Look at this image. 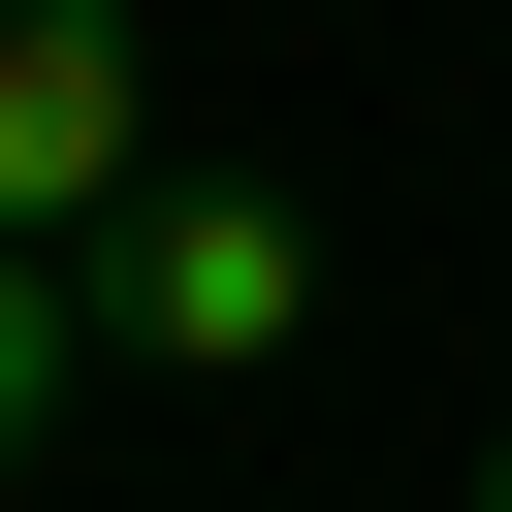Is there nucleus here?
<instances>
[{
  "mask_svg": "<svg viewBox=\"0 0 512 512\" xmlns=\"http://www.w3.org/2000/svg\"><path fill=\"white\" fill-rule=\"evenodd\" d=\"M64 384H96V256H32V224H0V480L64 448Z\"/></svg>",
  "mask_w": 512,
  "mask_h": 512,
  "instance_id": "obj_3",
  "label": "nucleus"
},
{
  "mask_svg": "<svg viewBox=\"0 0 512 512\" xmlns=\"http://www.w3.org/2000/svg\"><path fill=\"white\" fill-rule=\"evenodd\" d=\"M96 352H160V384L320 352V224H288V192H224V160H192V192H128V224H96Z\"/></svg>",
  "mask_w": 512,
  "mask_h": 512,
  "instance_id": "obj_1",
  "label": "nucleus"
},
{
  "mask_svg": "<svg viewBox=\"0 0 512 512\" xmlns=\"http://www.w3.org/2000/svg\"><path fill=\"white\" fill-rule=\"evenodd\" d=\"M480 512H512V448H480Z\"/></svg>",
  "mask_w": 512,
  "mask_h": 512,
  "instance_id": "obj_4",
  "label": "nucleus"
},
{
  "mask_svg": "<svg viewBox=\"0 0 512 512\" xmlns=\"http://www.w3.org/2000/svg\"><path fill=\"white\" fill-rule=\"evenodd\" d=\"M0 224L32 256L128 224V0H0Z\"/></svg>",
  "mask_w": 512,
  "mask_h": 512,
  "instance_id": "obj_2",
  "label": "nucleus"
}]
</instances>
